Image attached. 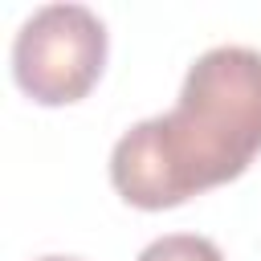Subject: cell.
<instances>
[{"instance_id":"cell-1","label":"cell","mask_w":261,"mask_h":261,"mask_svg":"<svg viewBox=\"0 0 261 261\" xmlns=\"http://www.w3.org/2000/svg\"><path fill=\"white\" fill-rule=\"evenodd\" d=\"M261 151V53L216 45L200 53L167 114L135 122L110 151L114 192L143 208H175L237 179Z\"/></svg>"},{"instance_id":"cell-2","label":"cell","mask_w":261,"mask_h":261,"mask_svg":"<svg viewBox=\"0 0 261 261\" xmlns=\"http://www.w3.org/2000/svg\"><path fill=\"white\" fill-rule=\"evenodd\" d=\"M106 65V24L86 4L37 8L12 41V77L41 106H69L94 90Z\"/></svg>"},{"instance_id":"cell-3","label":"cell","mask_w":261,"mask_h":261,"mask_svg":"<svg viewBox=\"0 0 261 261\" xmlns=\"http://www.w3.org/2000/svg\"><path fill=\"white\" fill-rule=\"evenodd\" d=\"M135 261H224V253L216 249V241L196 237V232H167L159 241H151Z\"/></svg>"},{"instance_id":"cell-4","label":"cell","mask_w":261,"mask_h":261,"mask_svg":"<svg viewBox=\"0 0 261 261\" xmlns=\"http://www.w3.org/2000/svg\"><path fill=\"white\" fill-rule=\"evenodd\" d=\"M37 261H77V257H37Z\"/></svg>"}]
</instances>
